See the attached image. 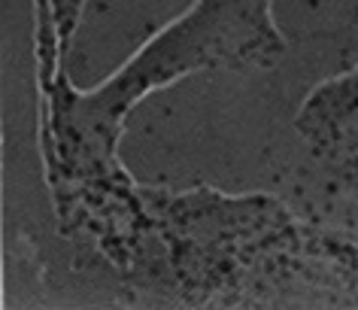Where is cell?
Segmentation results:
<instances>
[{
	"label": "cell",
	"mask_w": 358,
	"mask_h": 310,
	"mask_svg": "<svg viewBox=\"0 0 358 310\" xmlns=\"http://www.w3.org/2000/svg\"><path fill=\"white\" fill-rule=\"evenodd\" d=\"M355 73H358V61H355V64H352V67H349V70H340V73H337V76L319 79V83H316V85H313V88H310V92H307V97H303V101H301V107H298V116H301V113H303V110H307V107H310V101H313V97H316V94L322 92V88H331V85H337V83H346V79H349V76H355Z\"/></svg>",
	"instance_id": "obj_1"
}]
</instances>
